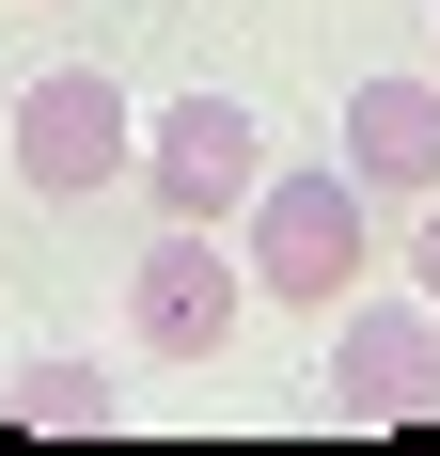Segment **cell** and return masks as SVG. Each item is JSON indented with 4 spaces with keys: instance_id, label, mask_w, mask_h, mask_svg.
<instances>
[{
    "instance_id": "obj_1",
    "label": "cell",
    "mask_w": 440,
    "mask_h": 456,
    "mask_svg": "<svg viewBox=\"0 0 440 456\" xmlns=\"http://www.w3.org/2000/svg\"><path fill=\"white\" fill-rule=\"evenodd\" d=\"M236 268L267 283V299H299V315H330L362 268V174L346 158H299V174H267L252 205H236Z\"/></svg>"
},
{
    "instance_id": "obj_2",
    "label": "cell",
    "mask_w": 440,
    "mask_h": 456,
    "mask_svg": "<svg viewBox=\"0 0 440 456\" xmlns=\"http://www.w3.org/2000/svg\"><path fill=\"white\" fill-rule=\"evenodd\" d=\"M110 174H142V110L94 63H47L32 94H16V189H47V205H94Z\"/></svg>"
},
{
    "instance_id": "obj_3",
    "label": "cell",
    "mask_w": 440,
    "mask_h": 456,
    "mask_svg": "<svg viewBox=\"0 0 440 456\" xmlns=\"http://www.w3.org/2000/svg\"><path fill=\"white\" fill-rule=\"evenodd\" d=\"M236 299H252V268L220 252V221H158V252L126 268V346L142 362H220Z\"/></svg>"
},
{
    "instance_id": "obj_4",
    "label": "cell",
    "mask_w": 440,
    "mask_h": 456,
    "mask_svg": "<svg viewBox=\"0 0 440 456\" xmlns=\"http://www.w3.org/2000/svg\"><path fill=\"white\" fill-rule=\"evenodd\" d=\"M142 189H158V221H236L267 189V126L236 94H174V110L142 126Z\"/></svg>"
},
{
    "instance_id": "obj_5",
    "label": "cell",
    "mask_w": 440,
    "mask_h": 456,
    "mask_svg": "<svg viewBox=\"0 0 440 456\" xmlns=\"http://www.w3.org/2000/svg\"><path fill=\"white\" fill-rule=\"evenodd\" d=\"M330 394H346V425H425L440 410V299H330Z\"/></svg>"
},
{
    "instance_id": "obj_6",
    "label": "cell",
    "mask_w": 440,
    "mask_h": 456,
    "mask_svg": "<svg viewBox=\"0 0 440 456\" xmlns=\"http://www.w3.org/2000/svg\"><path fill=\"white\" fill-rule=\"evenodd\" d=\"M346 174L362 189H440V63L425 79H346Z\"/></svg>"
},
{
    "instance_id": "obj_7",
    "label": "cell",
    "mask_w": 440,
    "mask_h": 456,
    "mask_svg": "<svg viewBox=\"0 0 440 456\" xmlns=\"http://www.w3.org/2000/svg\"><path fill=\"white\" fill-rule=\"evenodd\" d=\"M0 425H63V441H110L126 425V378L79 362V346H32V362L0 378Z\"/></svg>"
},
{
    "instance_id": "obj_8",
    "label": "cell",
    "mask_w": 440,
    "mask_h": 456,
    "mask_svg": "<svg viewBox=\"0 0 440 456\" xmlns=\"http://www.w3.org/2000/svg\"><path fill=\"white\" fill-rule=\"evenodd\" d=\"M409 268H425V299H440V189H425V236H409Z\"/></svg>"
}]
</instances>
